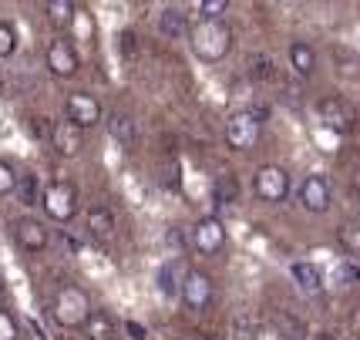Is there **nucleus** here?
Returning <instances> with one entry per match:
<instances>
[{"instance_id": "1", "label": "nucleus", "mask_w": 360, "mask_h": 340, "mask_svg": "<svg viewBox=\"0 0 360 340\" xmlns=\"http://www.w3.org/2000/svg\"><path fill=\"white\" fill-rule=\"evenodd\" d=\"M188 44L195 51V58L205 64L212 61H222L226 54H229V47H233V31H229V24L226 20H209L202 17L199 24H192V31H188Z\"/></svg>"}, {"instance_id": "2", "label": "nucleus", "mask_w": 360, "mask_h": 340, "mask_svg": "<svg viewBox=\"0 0 360 340\" xmlns=\"http://www.w3.org/2000/svg\"><path fill=\"white\" fill-rule=\"evenodd\" d=\"M91 300L88 294L75 287V283H64L61 290L54 294V320L61 327H84L91 320Z\"/></svg>"}, {"instance_id": "3", "label": "nucleus", "mask_w": 360, "mask_h": 340, "mask_svg": "<svg viewBox=\"0 0 360 340\" xmlns=\"http://www.w3.org/2000/svg\"><path fill=\"white\" fill-rule=\"evenodd\" d=\"M259 132H263V118L256 115V108L236 111L233 118L226 122V141L236 152H252L256 141H259Z\"/></svg>"}, {"instance_id": "4", "label": "nucleus", "mask_w": 360, "mask_h": 340, "mask_svg": "<svg viewBox=\"0 0 360 340\" xmlns=\"http://www.w3.org/2000/svg\"><path fill=\"white\" fill-rule=\"evenodd\" d=\"M41 206H44V213L54 222H68V219H75V213H78V189L71 186V182H64V179H58V182H51L44 189Z\"/></svg>"}, {"instance_id": "5", "label": "nucleus", "mask_w": 360, "mask_h": 340, "mask_svg": "<svg viewBox=\"0 0 360 340\" xmlns=\"http://www.w3.org/2000/svg\"><path fill=\"white\" fill-rule=\"evenodd\" d=\"M212 296H216L212 279L205 277L202 270H188L186 283H182V300H186V307L195 310V313H202V310L212 303Z\"/></svg>"}, {"instance_id": "6", "label": "nucleus", "mask_w": 360, "mask_h": 340, "mask_svg": "<svg viewBox=\"0 0 360 340\" xmlns=\"http://www.w3.org/2000/svg\"><path fill=\"white\" fill-rule=\"evenodd\" d=\"M256 196L263 202H283L290 196V175L280 165H263L256 172Z\"/></svg>"}, {"instance_id": "7", "label": "nucleus", "mask_w": 360, "mask_h": 340, "mask_svg": "<svg viewBox=\"0 0 360 340\" xmlns=\"http://www.w3.org/2000/svg\"><path fill=\"white\" fill-rule=\"evenodd\" d=\"M47 68H51V75L58 77H71L78 75V51H75V44L71 41H64V37H58V41H51V47H47Z\"/></svg>"}, {"instance_id": "8", "label": "nucleus", "mask_w": 360, "mask_h": 340, "mask_svg": "<svg viewBox=\"0 0 360 340\" xmlns=\"http://www.w3.org/2000/svg\"><path fill=\"white\" fill-rule=\"evenodd\" d=\"M68 122H75L78 128H91V125L101 122V105L94 94L75 92L68 98Z\"/></svg>"}, {"instance_id": "9", "label": "nucleus", "mask_w": 360, "mask_h": 340, "mask_svg": "<svg viewBox=\"0 0 360 340\" xmlns=\"http://www.w3.org/2000/svg\"><path fill=\"white\" fill-rule=\"evenodd\" d=\"M192 243H195V249H199V253H205V256L219 253V249L226 246V229H222V222L216 216L202 219V222L192 229Z\"/></svg>"}, {"instance_id": "10", "label": "nucleus", "mask_w": 360, "mask_h": 340, "mask_svg": "<svg viewBox=\"0 0 360 340\" xmlns=\"http://www.w3.org/2000/svg\"><path fill=\"white\" fill-rule=\"evenodd\" d=\"M300 202L310 213H327L330 209V182L323 175H307L300 186Z\"/></svg>"}, {"instance_id": "11", "label": "nucleus", "mask_w": 360, "mask_h": 340, "mask_svg": "<svg viewBox=\"0 0 360 340\" xmlns=\"http://www.w3.org/2000/svg\"><path fill=\"white\" fill-rule=\"evenodd\" d=\"M14 236L24 253H44L47 249V229H44V222H37V219H17Z\"/></svg>"}, {"instance_id": "12", "label": "nucleus", "mask_w": 360, "mask_h": 340, "mask_svg": "<svg viewBox=\"0 0 360 340\" xmlns=\"http://www.w3.org/2000/svg\"><path fill=\"white\" fill-rule=\"evenodd\" d=\"M81 132H84V128H78L75 122H58V125H54V135H51V145L58 149V155H64V158H75V155L81 152V145H84Z\"/></svg>"}, {"instance_id": "13", "label": "nucleus", "mask_w": 360, "mask_h": 340, "mask_svg": "<svg viewBox=\"0 0 360 340\" xmlns=\"http://www.w3.org/2000/svg\"><path fill=\"white\" fill-rule=\"evenodd\" d=\"M192 31L188 27V17L179 11V7H165L162 14H158V34H165L169 41H179V37H186Z\"/></svg>"}, {"instance_id": "14", "label": "nucleus", "mask_w": 360, "mask_h": 340, "mask_svg": "<svg viewBox=\"0 0 360 340\" xmlns=\"http://www.w3.org/2000/svg\"><path fill=\"white\" fill-rule=\"evenodd\" d=\"M239 196H243V189H239L233 172H222L219 179L212 182V199H216L219 209H233L236 202H239Z\"/></svg>"}, {"instance_id": "15", "label": "nucleus", "mask_w": 360, "mask_h": 340, "mask_svg": "<svg viewBox=\"0 0 360 340\" xmlns=\"http://www.w3.org/2000/svg\"><path fill=\"white\" fill-rule=\"evenodd\" d=\"M108 132H111V139L122 141V145H135V141H139V125H135V118L125 115V111H111Z\"/></svg>"}, {"instance_id": "16", "label": "nucleus", "mask_w": 360, "mask_h": 340, "mask_svg": "<svg viewBox=\"0 0 360 340\" xmlns=\"http://www.w3.org/2000/svg\"><path fill=\"white\" fill-rule=\"evenodd\" d=\"M320 118H323L327 128L340 132V135L350 128V115H347V105L340 101V98H327V101H320Z\"/></svg>"}, {"instance_id": "17", "label": "nucleus", "mask_w": 360, "mask_h": 340, "mask_svg": "<svg viewBox=\"0 0 360 340\" xmlns=\"http://www.w3.org/2000/svg\"><path fill=\"white\" fill-rule=\"evenodd\" d=\"M158 290L162 294H169V296H175V294H182V283H186V270H182V263L179 260H169V263H162L158 266Z\"/></svg>"}, {"instance_id": "18", "label": "nucleus", "mask_w": 360, "mask_h": 340, "mask_svg": "<svg viewBox=\"0 0 360 340\" xmlns=\"http://www.w3.org/2000/svg\"><path fill=\"white\" fill-rule=\"evenodd\" d=\"M88 232L94 239H111L115 236V213L108 206H91L88 209Z\"/></svg>"}, {"instance_id": "19", "label": "nucleus", "mask_w": 360, "mask_h": 340, "mask_svg": "<svg viewBox=\"0 0 360 340\" xmlns=\"http://www.w3.org/2000/svg\"><path fill=\"white\" fill-rule=\"evenodd\" d=\"M293 279H297V287L303 294H320L323 290V277H320V270L314 263H293Z\"/></svg>"}, {"instance_id": "20", "label": "nucleus", "mask_w": 360, "mask_h": 340, "mask_svg": "<svg viewBox=\"0 0 360 340\" xmlns=\"http://www.w3.org/2000/svg\"><path fill=\"white\" fill-rule=\"evenodd\" d=\"M290 64H293V71H297L300 77H310L316 68V54L310 44H303V41H297V44H290Z\"/></svg>"}, {"instance_id": "21", "label": "nucleus", "mask_w": 360, "mask_h": 340, "mask_svg": "<svg viewBox=\"0 0 360 340\" xmlns=\"http://www.w3.org/2000/svg\"><path fill=\"white\" fill-rule=\"evenodd\" d=\"M84 334H88V340H111V337H115V324H111L108 313L94 310L91 320L84 324Z\"/></svg>"}, {"instance_id": "22", "label": "nucleus", "mask_w": 360, "mask_h": 340, "mask_svg": "<svg viewBox=\"0 0 360 340\" xmlns=\"http://www.w3.org/2000/svg\"><path fill=\"white\" fill-rule=\"evenodd\" d=\"M17 196H20L24 206H37V199H44L41 189H37V175H31V172L17 175Z\"/></svg>"}, {"instance_id": "23", "label": "nucleus", "mask_w": 360, "mask_h": 340, "mask_svg": "<svg viewBox=\"0 0 360 340\" xmlns=\"http://www.w3.org/2000/svg\"><path fill=\"white\" fill-rule=\"evenodd\" d=\"M337 239H340V246L347 249V256H357L360 260V222H344V226L337 229Z\"/></svg>"}, {"instance_id": "24", "label": "nucleus", "mask_w": 360, "mask_h": 340, "mask_svg": "<svg viewBox=\"0 0 360 340\" xmlns=\"http://www.w3.org/2000/svg\"><path fill=\"white\" fill-rule=\"evenodd\" d=\"M47 20L51 24H58V27H64L68 20H71V14H75V4L71 0H54V4H47Z\"/></svg>"}, {"instance_id": "25", "label": "nucleus", "mask_w": 360, "mask_h": 340, "mask_svg": "<svg viewBox=\"0 0 360 340\" xmlns=\"http://www.w3.org/2000/svg\"><path fill=\"white\" fill-rule=\"evenodd\" d=\"M273 75H276V71H273V58H269V54H252L250 58V77L252 81H269Z\"/></svg>"}, {"instance_id": "26", "label": "nucleus", "mask_w": 360, "mask_h": 340, "mask_svg": "<svg viewBox=\"0 0 360 340\" xmlns=\"http://www.w3.org/2000/svg\"><path fill=\"white\" fill-rule=\"evenodd\" d=\"M276 330L283 340H303V324L293 320L290 313H276Z\"/></svg>"}, {"instance_id": "27", "label": "nucleus", "mask_w": 360, "mask_h": 340, "mask_svg": "<svg viewBox=\"0 0 360 340\" xmlns=\"http://www.w3.org/2000/svg\"><path fill=\"white\" fill-rule=\"evenodd\" d=\"M333 58H337V64H340V71L350 77H357L360 75V58L357 54H350V51H344V47H337L333 51Z\"/></svg>"}, {"instance_id": "28", "label": "nucleus", "mask_w": 360, "mask_h": 340, "mask_svg": "<svg viewBox=\"0 0 360 340\" xmlns=\"http://www.w3.org/2000/svg\"><path fill=\"white\" fill-rule=\"evenodd\" d=\"M233 330H236V337L256 340V330H259V327H256V320H252L250 313H239V317L233 320Z\"/></svg>"}, {"instance_id": "29", "label": "nucleus", "mask_w": 360, "mask_h": 340, "mask_svg": "<svg viewBox=\"0 0 360 340\" xmlns=\"http://www.w3.org/2000/svg\"><path fill=\"white\" fill-rule=\"evenodd\" d=\"M17 47V37H14V27H7V24H0V61L4 58H11Z\"/></svg>"}, {"instance_id": "30", "label": "nucleus", "mask_w": 360, "mask_h": 340, "mask_svg": "<svg viewBox=\"0 0 360 340\" xmlns=\"http://www.w3.org/2000/svg\"><path fill=\"white\" fill-rule=\"evenodd\" d=\"M20 337V330H17V320L7 313V310H0V340H17Z\"/></svg>"}, {"instance_id": "31", "label": "nucleus", "mask_w": 360, "mask_h": 340, "mask_svg": "<svg viewBox=\"0 0 360 340\" xmlns=\"http://www.w3.org/2000/svg\"><path fill=\"white\" fill-rule=\"evenodd\" d=\"M7 192H17V175L7 162H0V196H7Z\"/></svg>"}, {"instance_id": "32", "label": "nucleus", "mask_w": 360, "mask_h": 340, "mask_svg": "<svg viewBox=\"0 0 360 340\" xmlns=\"http://www.w3.org/2000/svg\"><path fill=\"white\" fill-rule=\"evenodd\" d=\"M226 7H229L226 0H202V4H199V11H202L209 20H219V14L226 11Z\"/></svg>"}, {"instance_id": "33", "label": "nucleus", "mask_w": 360, "mask_h": 340, "mask_svg": "<svg viewBox=\"0 0 360 340\" xmlns=\"http://www.w3.org/2000/svg\"><path fill=\"white\" fill-rule=\"evenodd\" d=\"M31 135L51 141V135H54V125H47V118H31Z\"/></svg>"}, {"instance_id": "34", "label": "nucleus", "mask_w": 360, "mask_h": 340, "mask_svg": "<svg viewBox=\"0 0 360 340\" xmlns=\"http://www.w3.org/2000/svg\"><path fill=\"white\" fill-rule=\"evenodd\" d=\"M162 179H165V186H179V165H175V162H169V165H165V175H162Z\"/></svg>"}, {"instance_id": "35", "label": "nucleus", "mask_w": 360, "mask_h": 340, "mask_svg": "<svg viewBox=\"0 0 360 340\" xmlns=\"http://www.w3.org/2000/svg\"><path fill=\"white\" fill-rule=\"evenodd\" d=\"M118 41H122V54H125V58H128V54L135 51V34H131V31H125V34H122V37H118Z\"/></svg>"}, {"instance_id": "36", "label": "nucleus", "mask_w": 360, "mask_h": 340, "mask_svg": "<svg viewBox=\"0 0 360 340\" xmlns=\"http://www.w3.org/2000/svg\"><path fill=\"white\" fill-rule=\"evenodd\" d=\"M128 337H131V340H145V330H141L139 324H128Z\"/></svg>"}, {"instance_id": "37", "label": "nucleus", "mask_w": 360, "mask_h": 340, "mask_svg": "<svg viewBox=\"0 0 360 340\" xmlns=\"http://www.w3.org/2000/svg\"><path fill=\"white\" fill-rule=\"evenodd\" d=\"M354 334H357V337H360V307L354 310Z\"/></svg>"}, {"instance_id": "38", "label": "nucleus", "mask_w": 360, "mask_h": 340, "mask_svg": "<svg viewBox=\"0 0 360 340\" xmlns=\"http://www.w3.org/2000/svg\"><path fill=\"white\" fill-rule=\"evenodd\" d=\"M314 340H337L333 334H320V337H314Z\"/></svg>"}, {"instance_id": "39", "label": "nucleus", "mask_w": 360, "mask_h": 340, "mask_svg": "<svg viewBox=\"0 0 360 340\" xmlns=\"http://www.w3.org/2000/svg\"><path fill=\"white\" fill-rule=\"evenodd\" d=\"M354 189H357V199H360V175H357V182H354Z\"/></svg>"}, {"instance_id": "40", "label": "nucleus", "mask_w": 360, "mask_h": 340, "mask_svg": "<svg viewBox=\"0 0 360 340\" xmlns=\"http://www.w3.org/2000/svg\"><path fill=\"white\" fill-rule=\"evenodd\" d=\"M195 340H209V337H205V334H199V337H195Z\"/></svg>"}]
</instances>
